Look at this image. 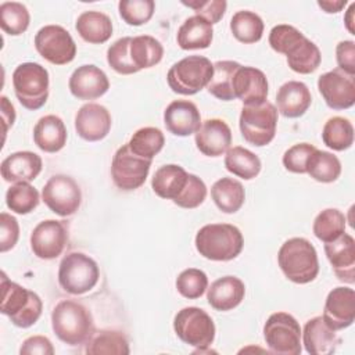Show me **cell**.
<instances>
[{"instance_id": "obj_1", "label": "cell", "mask_w": 355, "mask_h": 355, "mask_svg": "<svg viewBox=\"0 0 355 355\" xmlns=\"http://www.w3.org/2000/svg\"><path fill=\"white\" fill-rule=\"evenodd\" d=\"M51 326L55 336L68 345H79L89 340L94 331L90 311L72 300L60 301L51 312Z\"/></svg>"}, {"instance_id": "obj_2", "label": "cell", "mask_w": 355, "mask_h": 355, "mask_svg": "<svg viewBox=\"0 0 355 355\" xmlns=\"http://www.w3.org/2000/svg\"><path fill=\"white\" fill-rule=\"evenodd\" d=\"M277 261L284 276L297 284H306L316 279L319 261L315 247L304 237L284 241L279 250Z\"/></svg>"}, {"instance_id": "obj_3", "label": "cell", "mask_w": 355, "mask_h": 355, "mask_svg": "<svg viewBox=\"0 0 355 355\" xmlns=\"http://www.w3.org/2000/svg\"><path fill=\"white\" fill-rule=\"evenodd\" d=\"M243 245L240 229L229 223H209L196 234L197 251L211 261H232L241 252Z\"/></svg>"}, {"instance_id": "obj_4", "label": "cell", "mask_w": 355, "mask_h": 355, "mask_svg": "<svg viewBox=\"0 0 355 355\" xmlns=\"http://www.w3.org/2000/svg\"><path fill=\"white\" fill-rule=\"evenodd\" d=\"M40 297L1 275V313L22 329L31 327L42 315Z\"/></svg>"}, {"instance_id": "obj_5", "label": "cell", "mask_w": 355, "mask_h": 355, "mask_svg": "<svg viewBox=\"0 0 355 355\" xmlns=\"http://www.w3.org/2000/svg\"><path fill=\"white\" fill-rule=\"evenodd\" d=\"M49 85V72L37 62L19 64L12 72L15 96L26 110L35 111L46 104Z\"/></svg>"}, {"instance_id": "obj_6", "label": "cell", "mask_w": 355, "mask_h": 355, "mask_svg": "<svg viewBox=\"0 0 355 355\" xmlns=\"http://www.w3.org/2000/svg\"><path fill=\"white\" fill-rule=\"evenodd\" d=\"M214 73V64L202 55H189L175 62L166 75L172 92L191 96L208 86Z\"/></svg>"}, {"instance_id": "obj_7", "label": "cell", "mask_w": 355, "mask_h": 355, "mask_svg": "<svg viewBox=\"0 0 355 355\" xmlns=\"http://www.w3.org/2000/svg\"><path fill=\"white\" fill-rule=\"evenodd\" d=\"M97 262L83 252L67 254L58 268V283L64 291L79 295L90 291L98 282Z\"/></svg>"}, {"instance_id": "obj_8", "label": "cell", "mask_w": 355, "mask_h": 355, "mask_svg": "<svg viewBox=\"0 0 355 355\" xmlns=\"http://www.w3.org/2000/svg\"><path fill=\"white\" fill-rule=\"evenodd\" d=\"M176 336L198 352L205 351L215 338V324L212 318L201 308L186 306L180 309L173 319Z\"/></svg>"}, {"instance_id": "obj_9", "label": "cell", "mask_w": 355, "mask_h": 355, "mask_svg": "<svg viewBox=\"0 0 355 355\" xmlns=\"http://www.w3.org/2000/svg\"><path fill=\"white\" fill-rule=\"evenodd\" d=\"M239 125L245 141L257 147L266 146L276 133L277 110L268 100L259 105H244Z\"/></svg>"}, {"instance_id": "obj_10", "label": "cell", "mask_w": 355, "mask_h": 355, "mask_svg": "<svg viewBox=\"0 0 355 355\" xmlns=\"http://www.w3.org/2000/svg\"><path fill=\"white\" fill-rule=\"evenodd\" d=\"M263 338L273 354H301V327L297 319L287 312H275L268 318L263 326Z\"/></svg>"}, {"instance_id": "obj_11", "label": "cell", "mask_w": 355, "mask_h": 355, "mask_svg": "<svg viewBox=\"0 0 355 355\" xmlns=\"http://www.w3.org/2000/svg\"><path fill=\"white\" fill-rule=\"evenodd\" d=\"M153 159L136 155L129 144H123L116 150L111 164V175L114 184L123 190H136L144 184Z\"/></svg>"}, {"instance_id": "obj_12", "label": "cell", "mask_w": 355, "mask_h": 355, "mask_svg": "<svg viewBox=\"0 0 355 355\" xmlns=\"http://www.w3.org/2000/svg\"><path fill=\"white\" fill-rule=\"evenodd\" d=\"M37 53L54 65H65L76 55V44L69 32L60 25H46L35 36Z\"/></svg>"}, {"instance_id": "obj_13", "label": "cell", "mask_w": 355, "mask_h": 355, "mask_svg": "<svg viewBox=\"0 0 355 355\" xmlns=\"http://www.w3.org/2000/svg\"><path fill=\"white\" fill-rule=\"evenodd\" d=\"M42 198L54 214L69 216L80 207L82 191L73 178L68 175H54L44 184Z\"/></svg>"}, {"instance_id": "obj_14", "label": "cell", "mask_w": 355, "mask_h": 355, "mask_svg": "<svg viewBox=\"0 0 355 355\" xmlns=\"http://www.w3.org/2000/svg\"><path fill=\"white\" fill-rule=\"evenodd\" d=\"M318 89L333 110H347L355 104V76L338 68L322 73L318 79Z\"/></svg>"}, {"instance_id": "obj_15", "label": "cell", "mask_w": 355, "mask_h": 355, "mask_svg": "<svg viewBox=\"0 0 355 355\" xmlns=\"http://www.w3.org/2000/svg\"><path fill=\"white\" fill-rule=\"evenodd\" d=\"M67 241L68 230L62 220H43L31 234V248L40 259H54L61 255Z\"/></svg>"}, {"instance_id": "obj_16", "label": "cell", "mask_w": 355, "mask_h": 355, "mask_svg": "<svg viewBox=\"0 0 355 355\" xmlns=\"http://www.w3.org/2000/svg\"><path fill=\"white\" fill-rule=\"evenodd\" d=\"M323 320L333 330L349 327L355 319V291L349 287H336L326 298Z\"/></svg>"}, {"instance_id": "obj_17", "label": "cell", "mask_w": 355, "mask_h": 355, "mask_svg": "<svg viewBox=\"0 0 355 355\" xmlns=\"http://www.w3.org/2000/svg\"><path fill=\"white\" fill-rule=\"evenodd\" d=\"M111 122V114L104 105L87 103L76 112L75 129L83 140L98 141L110 133Z\"/></svg>"}, {"instance_id": "obj_18", "label": "cell", "mask_w": 355, "mask_h": 355, "mask_svg": "<svg viewBox=\"0 0 355 355\" xmlns=\"http://www.w3.org/2000/svg\"><path fill=\"white\" fill-rule=\"evenodd\" d=\"M233 92L244 105H259L268 97V79L261 69L240 65L233 78Z\"/></svg>"}, {"instance_id": "obj_19", "label": "cell", "mask_w": 355, "mask_h": 355, "mask_svg": "<svg viewBox=\"0 0 355 355\" xmlns=\"http://www.w3.org/2000/svg\"><path fill=\"white\" fill-rule=\"evenodd\" d=\"M324 252L338 280L355 283V240L351 234L343 233L330 243H324Z\"/></svg>"}, {"instance_id": "obj_20", "label": "cell", "mask_w": 355, "mask_h": 355, "mask_svg": "<svg viewBox=\"0 0 355 355\" xmlns=\"http://www.w3.org/2000/svg\"><path fill=\"white\" fill-rule=\"evenodd\" d=\"M72 96L79 100H94L110 89V80L103 69L96 65L78 67L68 82Z\"/></svg>"}, {"instance_id": "obj_21", "label": "cell", "mask_w": 355, "mask_h": 355, "mask_svg": "<svg viewBox=\"0 0 355 355\" xmlns=\"http://www.w3.org/2000/svg\"><path fill=\"white\" fill-rule=\"evenodd\" d=\"M230 144L232 130L223 119H207L196 132V146L204 155L219 157L229 150Z\"/></svg>"}, {"instance_id": "obj_22", "label": "cell", "mask_w": 355, "mask_h": 355, "mask_svg": "<svg viewBox=\"0 0 355 355\" xmlns=\"http://www.w3.org/2000/svg\"><path fill=\"white\" fill-rule=\"evenodd\" d=\"M164 123L175 136H190L201 126L197 105L189 100H175L164 111Z\"/></svg>"}, {"instance_id": "obj_23", "label": "cell", "mask_w": 355, "mask_h": 355, "mask_svg": "<svg viewBox=\"0 0 355 355\" xmlns=\"http://www.w3.org/2000/svg\"><path fill=\"white\" fill-rule=\"evenodd\" d=\"M42 158L32 151H17L1 162V178L10 183L32 182L42 171Z\"/></svg>"}, {"instance_id": "obj_24", "label": "cell", "mask_w": 355, "mask_h": 355, "mask_svg": "<svg viewBox=\"0 0 355 355\" xmlns=\"http://www.w3.org/2000/svg\"><path fill=\"white\" fill-rule=\"evenodd\" d=\"M302 341L306 352L312 355H330L341 343L336 330L330 329L322 316H315L305 323Z\"/></svg>"}, {"instance_id": "obj_25", "label": "cell", "mask_w": 355, "mask_h": 355, "mask_svg": "<svg viewBox=\"0 0 355 355\" xmlns=\"http://www.w3.org/2000/svg\"><path fill=\"white\" fill-rule=\"evenodd\" d=\"M279 112L286 118L302 116L312 103L308 86L298 80H288L280 86L276 94Z\"/></svg>"}, {"instance_id": "obj_26", "label": "cell", "mask_w": 355, "mask_h": 355, "mask_svg": "<svg viewBox=\"0 0 355 355\" xmlns=\"http://www.w3.org/2000/svg\"><path fill=\"white\" fill-rule=\"evenodd\" d=\"M245 294L244 283L236 276H223L215 280L207 293L208 304L216 311H230L236 308Z\"/></svg>"}, {"instance_id": "obj_27", "label": "cell", "mask_w": 355, "mask_h": 355, "mask_svg": "<svg viewBox=\"0 0 355 355\" xmlns=\"http://www.w3.org/2000/svg\"><path fill=\"white\" fill-rule=\"evenodd\" d=\"M33 141L44 153H57L67 143V129L57 115L42 116L33 128Z\"/></svg>"}, {"instance_id": "obj_28", "label": "cell", "mask_w": 355, "mask_h": 355, "mask_svg": "<svg viewBox=\"0 0 355 355\" xmlns=\"http://www.w3.org/2000/svg\"><path fill=\"white\" fill-rule=\"evenodd\" d=\"M214 37L212 25L198 15L189 17L178 29L176 40L183 50H200L211 46Z\"/></svg>"}, {"instance_id": "obj_29", "label": "cell", "mask_w": 355, "mask_h": 355, "mask_svg": "<svg viewBox=\"0 0 355 355\" xmlns=\"http://www.w3.org/2000/svg\"><path fill=\"white\" fill-rule=\"evenodd\" d=\"M187 179L189 173L182 166L168 164L155 171L151 186L158 197L173 201L184 189Z\"/></svg>"}, {"instance_id": "obj_30", "label": "cell", "mask_w": 355, "mask_h": 355, "mask_svg": "<svg viewBox=\"0 0 355 355\" xmlns=\"http://www.w3.org/2000/svg\"><path fill=\"white\" fill-rule=\"evenodd\" d=\"M287 57L288 67L297 73H312L318 69L322 61V54L318 46L306 39L305 36L300 37L294 44H291L284 53Z\"/></svg>"}, {"instance_id": "obj_31", "label": "cell", "mask_w": 355, "mask_h": 355, "mask_svg": "<svg viewBox=\"0 0 355 355\" xmlns=\"http://www.w3.org/2000/svg\"><path fill=\"white\" fill-rule=\"evenodd\" d=\"M79 36L93 44L107 42L112 35L111 18L100 11H85L82 12L75 25Z\"/></svg>"}, {"instance_id": "obj_32", "label": "cell", "mask_w": 355, "mask_h": 355, "mask_svg": "<svg viewBox=\"0 0 355 355\" xmlns=\"http://www.w3.org/2000/svg\"><path fill=\"white\" fill-rule=\"evenodd\" d=\"M211 197L222 212L234 214L243 207L245 191L239 180L233 178H222L212 184Z\"/></svg>"}, {"instance_id": "obj_33", "label": "cell", "mask_w": 355, "mask_h": 355, "mask_svg": "<svg viewBox=\"0 0 355 355\" xmlns=\"http://www.w3.org/2000/svg\"><path fill=\"white\" fill-rule=\"evenodd\" d=\"M86 354L100 355V354H116V355H128L129 343L126 336L118 330H98L93 331V334L86 341Z\"/></svg>"}, {"instance_id": "obj_34", "label": "cell", "mask_w": 355, "mask_h": 355, "mask_svg": "<svg viewBox=\"0 0 355 355\" xmlns=\"http://www.w3.org/2000/svg\"><path fill=\"white\" fill-rule=\"evenodd\" d=\"M129 54L133 65L137 68V71H140L143 68H151L157 65L162 60L164 47L155 37L141 35L132 37Z\"/></svg>"}, {"instance_id": "obj_35", "label": "cell", "mask_w": 355, "mask_h": 355, "mask_svg": "<svg viewBox=\"0 0 355 355\" xmlns=\"http://www.w3.org/2000/svg\"><path fill=\"white\" fill-rule=\"evenodd\" d=\"M240 68V64L236 61H216L214 64V73L207 86V90L214 97L222 101L234 100L233 92V78L236 71Z\"/></svg>"}, {"instance_id": "obj_36", "label": "cell", "mask_w": 355, "mask_h": 355, "mask_svg": "<svg viewBox=\"0 0 355 355\" xmlns=\"http://www.w3.org/2000/svg\"><path fill=\"white\" fill-rule=\"evenodd\" d=\"M225 166L230 173L250 180L261 172V159L252 151L236 146L226 151Z\"/></svg>"}, {"instance_id": "obj_37", "label": "cell", "mask_w": 355, "mask_h": 355, "mask_svg": "<svg viewBox=\"0 0 355 355\" xmlns=\"http://www.w3.org/2000/svg\"><path fill=\"white\" fill-rule=\"evenodd\" d=\"M306 173L318 182L331 183L341 173V162L334 154L316 148L308 158Z\"/></svg>"}, {"instance_id": "obj_38", "label": "cell", "mask_w": 355, "mask_h": 355, "mask_svg": "<svg viewBox=\"0 0 355 355\" xmlns=\"http://www.w3.org/2000/svg\"><path fill=\"white\" fill-rule=\"evenodd\" d=\"M230 31L241 43H255L261 40L263 33L262 18L252 11H237L230 19Z\"/></svg>"}, {"instance_id": "obj_39", "label": "cell", "mask_w": 355, "mask_h": 355, "mask_svg": "<svg viewBox=\"0 0 355 355\" xmlns=\"http://www.w3.org/2000/svg\"><path fill=\"white\" fill-rule=\"evenodd\" d=\"M322 140L329 148L344 151L354 143V126L347 118L333 116L323 126Z\"/></svg>"}, {"instance_id": "obj_40", "label": "cell", "mask_w": 355, "mask_h": 355, "mask_svg": "<svg viewBox=\"0 0 355 355\" xmlns=\"http://www.w3.org/2000/svg\"><path fill=\"white\" fill-rule=\"evenodd\" d=\"M128 144L136 155L153 159L154 155H157L162 150L165 144V137L158 128L146 126L136 130Z\"/></svg>"}, {"instance_id": "obj_41", "label": "cell", "mask_w": 355, "mask_h": 355, "mask_svg": "<svg viewBox=\"0 0 355 355\" xmlns=\"http://www.w3.org/2000/svg\"><path fill=\"white\" fill-rule=\"evenodd\" d=\"M313 234L323 243H330L345 232V216L336 208H327L313 220Z\"/></svg>"}, {"instance_id": "obj_42", "label": "cell", "mask_w": 355, "mask_h": 355, "mask_svg": "<svg viewBox=\"0 0 355 355\" xmlns=\"http://www.w3.org/2000/svg\"><path fill=\"white\" fill-rule=\"evenodd\" d=\"M29 11L18 1H4L0 6V26L1 29L12 36L24 33L29 26Z\"/></svg>"}, {"instance_id": "obj_43", "label": "cell", "mask_w": 355, "mask_h": 355, "mask_svg": "<svg viewBox=\"0 0 355 355\" xmlns=\"http://www.w3.org/2000/svg\"><path fill=\"white\" fill-rule=\"evenodd\" d=\"M39 191L29 183H15L6 193L7 207L19 215L32 212L39 205Z\"/></svg>"}, {"instance_id": "obj_44", "label": "cell", "mask_w": 355, "mask_h": 355, "mask_svg": "<svg viewBox=\"0 0 355 355\" xmlns=\"http://www.w3.org/2000/svg\"><path fill=\"white\" fill-rule=\"evenodd\" d=\"M118 10L121 18L128 25L139 26L151 19L155 3L153 0H121Z\"/></svg>"}, {"instance_id": "obj_45", "label": "cell", "mask_w": 355, "mask_h": 355, "mask_svg": "<svg viewBox=\"0 0 355 355\" xmlns=\"http://www.w3.org/2000/svg\"><path fill=\"white\" fill-rule=\"evenodd\" d=\"M208 287L207 275L196 268L184 269L176 279V288L180 295L189 300L200 298Z\"/></svg>"}, {"instance_id": "obj_46", "label": "cell", "mask_w": 355, "mask_h": 355, "mask_svg": "<svg viewBox=\"0 0 355 355\" xmlns=\"http://www.w3.org/2000/svg\"><path fill=\"white\" fill-rule=\"evenodd\" d=\"M130 42H132L130 36L121 37L116 42H114L107 50V61L110 67L121 75H130V73L139 72L130 60V54H129Z\"/></svg>"}, {"instance_id": "obj_47", "label": "cell", "mask_w": 355, "mask_h": 355, "mask_svg": "<svg viewBox=\"0 0 355 355\" xmlns=\"http://www.w3.org/2000/svg\"><path fill=\"white\" fill-rule=\"evenodd\" d=\"M207 197V186L205 183L196 175L189 173L187 183L182 193L173 200L178 207L182 208H196L204 202Z\"/></svg>"}, {"instance_id": "obj_48", "label": "cell", "mask_w": 355, "mask_h": 355, "mask_svg": "<svg viewBox=\"0 0 355 355\" xmlns=\"http://www.w3.org/2000/svg\"><path fill=\"white\" fill-rule=\"evenodd\" d=\"M316 150L309 143H298L286 150L283 154V165L293 173H306V162L309 155Z\"/></svg>"}, {"instance_id": "obj_49", "label": "cell", "mask_w": 355, "mask_h": 355, "mask_svg": "<svg viewBox=\"0 0 355 355\" xmlns=\"http://www.w3.org/2000/svg\"><path fill=\"white\" fill-rule=\"evenodd\" d=\"M182 4L193 8L198 17L204 18L211 25L222 19L227 7V3L225 0H182Z\"/></svg>"}, {"instance_id": "obj_50", "label": "cell", "mask_w": 355, "mask_h": 355, "mask_svg": "<svg viewBox=\"0 0 355 355\" xmlns=\"http://www.w3.org/2000/svg\"><path fill=\"white\" fill-rule=\"evenodd\" d=\"M302 36L304 35L297 28L287 25V24H280L270 29L269 44L275 51L284 54L287 51V49Z\"/></svg>"}, {"instance_id": "obj_51", "label": "cell", "mask_w": 355, "mask_h": 355, "mask_svg": "<svg viewBox=\"0 0 355 355\" xmlns=\"http://www.w3.org/2000/svg\"><path fill=\"white\" fill-rule=\"evenodd\" d=\"M19 237V226L18 220L7 214L1 212L0 214V251L6 252L11 250Z\"/></svg>"}, {"instance_id": "obj_52", "label": "cell", "mask_w": 355, "mask_h": 355, "mask_svg": "<svg viewBox=\"0 0 355 355\" xmlns=\"http://www.w3.org/2000/svg\"><path fill=\"white\" fill-rule=\"evenodd\" d=\"M336 58L338 69L355 76V43L352 40H343L337 44Z\"/></svg>"}, {"instance_id": "obj_53", "label": "cell", "mask_w": 355, "mask_h": 355, "mask_svg": "<svg viewBox=\"0 0 355 355\" xmlns=\"http://www.w3.org/2000/svg\"><path fill=\"white\" fill-rule=\"evenodd\" d=\"M19 354L22 355H35V354H42V355H53L54 354V348L51 341L44 337V336H32L29 338H26L21 348H19Z\"/></svg>"}, {"instance_id": "obj_54", "label": "cell", "mask_w": 355, "mask_h": 355, "mask_svg": "<svg viewBox=\"0 0 355 355\" xmlns=\"http://www.w3.org/2000/svg\"><path fill=\"white\" fill-rule=\"evenodd\" d=\"M0 100H1V116H3V122H4L3 132L7 133L8 128L12 126V123L15 121V110L6 96H1Z\"/></svg>"}, {"instance_id": "obj_55", "label": "cell", "mask_w": 355, "mask_h": 355, "mask_svg": "<svg viewBox=\"0 0 355 355\" xmlns=\"http://www.w3.org/2000/svg\"><path fill=\"white\" fill-rule=\"evenodd\" d=\"M347 4L345 0H340V1H318V6L320 8L324 10V12L333 14V12H338L341 11V8Z\"/></svg>"}, {"instance_id": "obj_56", "label": "cell", "mask_w": 355, "mask_h": 355, "mask_svg": "<svg viewBox=\"0 0 355 355\" xmlns=\"http://www.w3.org/2000/svg\"><path fill=\"white\" fill-rule=\"evenodd\" d=\"M354 10H355V3H352V4L349 6V8H348V17H347V19H345L347 29H348L352 35H355V31H354V29H352V26H351V24H352V18H349V17H351V14L354 12Z\"/></svg>"}]
</instances>
